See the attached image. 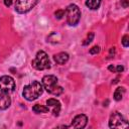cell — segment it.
I'll use <instances>...</instances> for the list:
<instances>
[{"label": "cell", "instance_id": "1", "mask_svg": "<svg viewBox=\"0 0 129 129\" xmlns=\"http://www.w3.org/2000/svg\"><path fill=\"white\" fill-rule=\"evenodd\" d=\"M43 92V86L38 81H32L30 84L26 85L23 89L22 95L27 101L36 100Z\"/></svg>", "mask_w": 129, "mask_h": 129}, {"label": "cell", "instance_id": "2", "mask_svg": "<svg viewBox=\"0 0 129 129\" xmlns=\"http://www.w3.org/2000/svg\"><path fill=\"white\" fill-rule=\"evenodd\" d=\"M42 86L49 94L54 96H58L63 92V89L57 84V78L53 75L44 76L42 78Z\"/></svg>", "mask_w": 129, "mask_h": 129}, {"label": "cell", "instance_id": "3", "mask_svg": "<svg viewBox=\"0 0 129 129\" xmlns=\"http://www.w3.org/2000/svg\"><path fill=\"white\" fill-rule=\"evenodd\" d=\"M31 63H32V67L35 70H38V71H43V70H47V69L50 68L49 58H48L46 52L43 51V50L37 51V53L35 55V58L32 60Z\"/></svg>", "mask_w": 129, "mask_h": 129}, {"label": "cell", "instance_id": "4", "mask_svg": "<svg viewBox=\"0 0 129 129\" xmlns=\"http://www.w3.org/2000/svg\"><path fill=\"white\" fill-rule=\"evenodd\" d=\"M64 14L67 16V22L69 25L75 26L79 23L81 18V10L76 4L69 5L64 11Z\"/></svg>", "mask_w": 129, "mask_h": 129}, {"label": "cell", "instance_id": "5", "mask_svg": "<svg viewBox=\"0 0 129 129\" xmlns=\"http://www.w3.org/2000/svg\"><path fill=\"white\" fill-rule=\"evenodd\" d=\"M127 126H128V122L123 118L121 113L116 111L110 116V120H109L110 128H125Z\"/></svg>", "mask_w": 129, "mask_h": 129}, {"label": "cell", "instance_id": "6", "mask_svg": "<svg viewBox=\"0 0 129 129\" xmlns=\"http://www.w3.org/2000/svg\"><path fill=\"white\" fill-rule=\"evenodd\" d=\"M38 0H16L15 10L18 13H26L30 11L36 4Z\"/></svg>", "mask_w": 129, "mask_h": 129}, {"label": "cell", "instance_id": "7", "mask_svg": "<svg viewBox=\"0 0 129 129\" xmlns=\"http://www.w3.org/2000/svg\"><path fill=\"white\" fill-rule=\"evenodd\" d=\"M15 89V82L13 78L10 76H2L0 77V90L4 93H11Z\"/></svg>", "mask_w": 129, "mask_h": 129}, {"label": "cell", "instance_id": "8", "mask_svg": "<svg viewBox=\"0 0 129 129\" xmlns=\"http://www.w3.org/2000/svg\"><path fill=\"white\" fill-rule=\"evenodd\" d=\"M87 122H88L87 116L85 114H80V115H77L73 119L71 125L68 127H70V128H85L87 125Z\"/></svg>", "mask_w": 129, "mask_h": 129}, {"label": "cell", "instance_id": "9", "mask_svg": "<svg viewBox=\"0 0 129 129\" xmlns=\"http://www.w3.org/2000/svg\"><path fill=\"white\" fill-rule=\"evenodd\" d=\"M46 106L48 110L53 114V116H58L60 111V102L54 98H50L46 101Z\"/></svg>", "mask_w": 129, "mask_h": 129}, {"label": "cell", "instance_id": "10", "mask_svg": "<svg viewBox=\"0 0 129 129\" xmlns=\"http://www.w3.org/2000/svg\"><path fill=\"white\" fill-rule=\"evenodd\" d=\"M11 104V99L7 93L0 92V110H6Z\"/></svg>", "mask_w": 129, "mask_h": 129}, {"label": "cell", "instance_id": "11", "mask_svg": "<svg viewBox=\"0 0 129 129\" xmlns=\"http://www.w3.org/2000/svg\"><path fill=\"white\" fill-rule=\"evenodd\" d=\"M69 54L67 52H58L53 55V59L58 64H63L69 60Z\"/></svg>", "mask_w": 129, "mask_h": 129}, {"label": "cell", "instance_id": "12", "mask_svg": "<svg viewBox=\"0 0 129 129\" xmlns=\"http://www.w3.org/2000/svg\"><path fill=\"white\" fill-rule=\"evenodd\" d=\"M100 4H101V0H87L86 1V6L89 7L91 10L98 9Z\"/></svg>", "mask_w": 129, "mask_h": 129}, {"label": "cell", "instance_id": "13", "mask_svg": "<svg viewBox=\"0 0 129 129\" xmlns=\"http://www.w3.org/2000/svg\"><path fill=\"white\" fill-rule=\"evenodd\" d=\"M124 93H125V89H124L123 87H118V88L115 90V92H114V99H115L116 101H120V100L123 98Z\"/></svg>", "mask_w": 129, "mask_h": 129}, {"label": "cell", "instance_id": "14", "mask_svg": "<svg viewBox=\"0 0 129 129\" xmlns=\"http://www.w3.org/2000/svg\"><path fill=\"white\" fill-rule=\"evenodd\" d=\"M32 111L35 112V113H37V114H39V113H46V112H48L49 110H48V108L45 107V106L36 104V105H34V106L32 107Z\"/></svg>", "mask_w": 129, "mask_h": 129}, {"label": "cell", "instance_id": "15", "mask_svg": "<svg viewBox=\"0 0 129 129\" xmlns=\"http://www.w3.org/2000/svg\"><path fill=\"white\" fill-rule=\"evenodd\" d=\"M108 69H109V71H111L113 73H121V72L124 71V67H122V66H112V64H110Z\"/></svg>", "mask_w": 129, "mask_h": 129}, {"label": "cell", "instance_id": "16", "mask_svg": "<svg viewBox=\"0 0 129 129\" xmlns=\"http://www.w3.org/2000/svg\"><path fill=\"white\" fill-rule=\"evenodd\" d=\"M54 15H55V17H56L57 19H61L62 16H64V10L58 9V10H56V11L54 12Z\"/></svg>", "mask_w": 129, "mask_h": 129}, {"label": "cell", "instance_id": "17", "mask_svg": "<svg viewBox=\"0 0 129 129\" xmlns=\"http://www.w3.org/2000/svg\"><path fill=\"white\" fill-rule=\"evenodd\" d=\"M129 36H128V34H125L124 36H123V38H122V40H121V42H122V44H123V46L124 47H128V45H129Z\"/></svg>", "mask_w": 129, "mask_h": 129}, {"label": "cell", "instance_id": "18", "mask_svg": "<svg viewBox=\"0 0 129 129\" xmlns=\"http://www.w3.org/2000/svg\"><path fill=\"white\" fill-rule=\"evenodd\" d=\"M93 38H94V33H93V32H91V33L88 35V37L86 38V40L83 42V44H84V45H88V44L93 40Z\"/></svg>", "mask_w": 129, "mask_h": 129}, {"label": "cell", "instance_id": "19", "mask_svg": "<svg viewBox=\"0 0 129 129\" xmlns=\"http://www.w3.org/2000/svg\"><path fill=\"white\" fill-rule=\"evenodd\" d=\"M100 52V47L98 46V45H95V46H93L91 49H90V53L91 54H97V53H99Z\"/></svg>", "mask_w": 129, "mask_h": 129}, {"label": "cell", "instance_id": "20", "mask_svg": "<svg viewBox=\"0 0 129 129\" xmlns=\"http://www.w3.org/2000/svg\"><path fill=\"white\" fill-rule=\"evenodd\" d=\"M4 4L6 6H10L12 4V0H4Z\"/></svg>", "mask_w": 129, "mask_h": 129}]
</instances>
